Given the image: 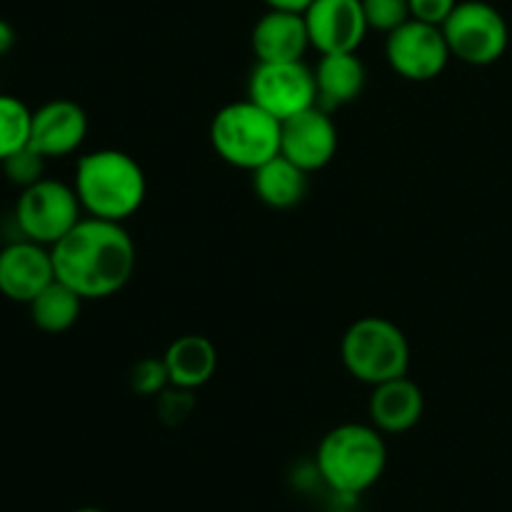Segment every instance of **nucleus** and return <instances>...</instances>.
<instances>
[{"mask_svg": "<svg viewBox=\"0 0 512 512\" xmlns=\"http://www.w3.org/2000/svg\"><path fill=\"white\" fill-rule=\"evenodd\" d=\"M55 278L83 300H103L120 293L133 278L135 243L123 223L80 218V223L50 248Z\"/></svg>", "mask_w": 512, "mask_h": 512, "instance_id": "f257e3e1", "label": "nucleus"}, {"mask_svg": "<svg viewBox=\"0 0 512 512\" xmlns=\"http://www.w3.org/2000/svg\"><path fill=\"white\" fill-rule=\"evenodd\" d=\"M73 188L85 215L125 223L143 208L148 180L133 155L103 148L78 160Z\"/></svg>", "mask_w": 512, "mask_h": 512, "instance_id": "f03ea898", "label": "nucleus"}, {"mask_svg": "<svg viewBox=\"0 0 512 512\" xmlns=\"http://www.w3.org/2000/svg\"><path fill=\"white\" fill-rule=\"evenodd\" d=\"M315 465L330 490L340 495L368 493L388 468V445L375 425L343 423L323 435Z\"/></svg>", "mask_w": 512, "mask_h": 512, "instance_id": "7ed1b4c3", "label": "nucleus"}, {"mask_svg": "<svg viewBox=\"0 0 512 512\" xmlns=\"http://www.w3.org/2000/svg\"><path fill=\"white\" fill-rule=\"evenodd\" d=\"M210 145L220 160L253 173L280 155V120L253 100L223 105L210 123Z\"/></svg>", "mask_w": 512, "mask_h": 512, "instance_id": "20e7f679", "label": "nucleus"}, {"mask_svg": "<svg viewBox=\"0 0 512 512\" xmlns=\"http://www.w3.org/2000/svg\"><path fill=\"white\" fill-rule=\"evenodd\" d=\"M340 358L355 380L373 388L385 380L408 375L410 343L393 320L365 315L345 330Z\"/></svg>", "mask_w": 512, "mask_h": 512, "instance_id": "39448f33", "label": "nucleus"}, {"mask_svg": "<svg viewBox=\"0 0 512 512\" xmlns=\"http://www.w3.org/2000/svg\"><path fill=\"white\" fill-rule=\"evenodd\" d=\"M83 218V205L73 185L43 178L28 185L15 203V223L23 238L53 248Z\"/></svg>", "mask_w": 512, "mask_h": 512, "instance_id": "423d86ee", "label": "nucleus"}, {"mask_svg": "<svg viewBox=\"0 0 512 512\" xmlns=\"http://www.w3.org/2000/svg\"><path fill=\"white\" fill-rule=\"evenodd\" d=\"M440 28L450 53L468 65H490L508 50V23L503 13L485 0H460Z\"/></svg>", "mask_w": 512, "mask_h": 512, "instance_id": "0eeeda50", "label": "nucleus"}, {"mask_svg": "<svg viewBox=\"0 0 512 512\" xmlns=\"http://www.w3.org/2000/svg\"><path fill=\"white\" fill-rule=\"evenodd\" d=\"M248 98L283 123L318 105L315 70L308 68L303 60L258 63L248 80Z\"/></svg>", "mask_w": 512, "mask_h": 512, "instance_id": "6e6552de", "label": "nucleus"}, {"mask_svg": "<svg viewBox=\"0 0 512 512\" xmlns=\"http://www.w3.org/2000/svg\"><path fill=\"white\" fill-rule=\"evenodd\" d=\"M385 58L390 68L405 80L428 83L435 80L453 58L440 25L410 18L385 38Z\"/></svg>", "mask_w": 512, "mask_h": 512, "instance_id": "1a4fd4ad", "label": "nucleus"}, {"mask_svg": "<svg viewBox=\"0 0 512 512\" xmlns=\"http://www.w3.org/2000/svg\"><path fill=\"white\" fill-rule=\"evenodd\" d=\"M303 18L308 25L310 48L320 55L358 53L370 30L363 0H313Z\"/></svg>", "mask_w": 512, "mask_h": 512, "instance_id": "9d476101", "label": "nucleus"}, {"mask_svg": "<svg viewBox=\"0 0 512 512\" xmlns=\"http://www.w3.org/2000/svg\"><path fill=\"white\" fill-rule=\"evenodd\" d=\"M338 153V125L320 105L280 123V155L305 173L323 170Z\"/></svg>", "mask_w": 512, "mask_h": 512, "instance_id": "9b49d317", "label": "nucleus"}, {"mask_svg": "<svg viewBox=\"0 0 512 512\" xmlns=\"http://www.w3.org/2000/svg\"><path fill=\"white\" fill-rule=\"evenodd\" d=\"M55 280L53 253L23 238L0 250V293L13 303L28 305Z\"/></svg>", "mask_w": 512, "mask_h": 512, "instance_id": "f8f14e48", "label": "nucleus"}, {"mask_svg": "<svg viewBox=\"0 0 512 512\" xmlns=\"http://www.w3.org/2000/svg\"><path fill=\"white\" fill-rule=\"evenodd\" d=\"M88 135V115L73 100H50L33 110V125H30V145L43 158H65L73 155Z\"/></svg>", "mask_w": 512, "mask_h": 512, "instance_id": "ddd939ff", "label": "nucleus"}, {"mask_svg": "<svg viewBox=\"0 0 512 512\" xmlns=\"http://www.w3.org/2000/svg\"><path fill=\"white\" fill-rule=\"evenodd\" d=\"M425 413V395L408 375L373 385L368 400L370 425L388 435H400L413 430Z\"/></svg>", "mask_w": 512, "mask_h": 512, "instance_id": "4468645a", "label": "nucleus"}, {"mask_svg": "<svg viewBox=\"0 0 512 512\" xmlns=\"http://www.w3.org/2000/svg\"><path fill=\"white\" fill-rule=\"evenodd\" d=\"M250 45H253L258 63H293V60H303L310 48V35L303 13L268 10L255 23Z\"/></svg>", "mask_w": 512, "mask_h": 512, "instance_id": "2eb2a0df", "label": "nucleus"}, {"mask_svg": "<svg viewBox=\"0 0 512 512\" xmlns=\"http://www.w3.org/2000/svg\"><path fill=\"white\" fill-rule=\"evenodd\" d=\"M163 363L168 368L170 385L198 390L215 375L218 350H215L213 340H208L205 335H183L168 345Z\"/></svg>", "mask_w": 512, "mask_h": 512, "instance_id": "dca6fc26", "label": "nucleus"}, {"mask_svg": "<svg viewBox=\"0 0 512 512\" xmlns=\"http://www.w3.org/2000/svg\"><path fill=\"white\" fill-rule=\"evenodd\" d=\"M365 73L363 60L358 53H328L320 55L318 65H315V83H318V103L338 108V105H348L363 93Z\"/></svg>", "mask_w": 512, "mask_h": 512, "instance_id": "f3484780", "label": "nucleus"}, {"mask_svg": "<svg viewBox=\"0 0 512 512\" xmlns=\"http://www.w3.org/2000/svg\"><path fill=\"white\" fill-rule=\"evenodd\" d=\"M253 188L268 208L290 210L308 193V173L285 155H275L253 170Z\"/></svg>", "mask_w": 512, "mask_h": 512, "instance_id": "a211bd4d", "label": "nucleus"}, {"mask_svg": "<svg viewBox=\"0 0 512 512\" xmlns=\"http://www.w3.org/2000/svg\"><path fill=\"white\" fill-rule=\"evenodd\" d=\"M28 308L30 318H33V323L38 325L43 333L58 335L78 323L83 298H80L73 288H68V285L60 283V280L55 278L48 288L40 290V293L30 300Z\"/></svg>", "mask_w": 512, "mask_h": 512, "instance_id": "6ab92c4d", "label": "nucleus"}, {"mask_svg": "<svg viewBox=\"0 0 512 512\" xmlns=\"http://www.w3.org/2000/svg\"><path fill=\"white\" fill-rule=\"evenodd\" d=\"M33 110L15 95L0 93V163L30 143Z\"/></svg>", "mask_w": 512, "mask_h": 512, "instance_id": "aec40b11", "label": "nucleus"}, {"mask_svg": "<svg viewBox=\"0 0 512 512\" xmlns=\"http://www.w3.org/2000/svg\"><path fill=\"white\" fill-rule=\"evenodd\" d=\"M45 160L48 158H43V155L28 143L25 148H20L18 153L5 158L0 165H3V173L10 183L18 185V188H28V185L38 183V180L45 178L43 175Z\"/></svg>", "mask_w": 512, "mask_h": 512, "instance_id": "412c9836", "label": "nucleus"}, {"mask_svg": "<svg viewBox=\"0 0 512 512\" xmlns=\"http://www.w3.org/2000/svg\"><path fill=\"white\" fill-rule=\"evenodd\" d=\"M363 10L370 30H380L385 35L410 20L408 0H363Z\"/></svg>", "mask_w": 512, "mask_h": 512, "instance_id": "4be33fe9", "label": "nucleus"}, {"mask_svg": "<svg viewBox=\"0 0 512 512\" xmlns=\"http://www.w3.org/2000/svg\"><path fill=\"white\" fill-rule=\"evenodd\" d=\"M130 388L138 395H160L165 388H170L168 368L163 358H143L130 370Z\"/></svg>", "mask_w": 512, "mask_h": 512, "instance_id": "5701e85b", "label": "nucleus"}, {"mask_svg": "<svg viewBox=\"0 0 512 512\" xmlns=\"http://www.w3.org/2000/svg\"><path fill=\"white\" fill-rule=\"evenodd\" d=\"M195 400H193V390H185V388H165L163 393L158 395V413L165 423L175 425L185 418V415L193 410Z\"/></svg>", "mask_w": 512, "mask_h": 512, "instance_id": "b1692460", "label": "nucleus"}, {"mask_svg": "<svg viewBox=\"0 0 512 512\" xmlns=\"http://www.w3.org/2000/svg\"><path fill=\"white\" fill-rule=\"evenodd\" d=\"M408 3L410 18L423 20V23L430 25H443L460 0H408Z\"/></svg>", "mask_w": 512, "mask_h": 512, "instance_id": "393cba45", "label": "nucleus"}, {"mask_svg": "<svg viewBox=\"0 0 512 512\" xmlns=\"http://www.w3.org/2000/svg\"><path fill=\"white\" fill-rule=\"evenodd\" d=\"M268 10H290V13H305L313 0H263Z\"/></svg>", "mask_w": 512, "mask_h": 512, "instance_id": "a878e982", "label": "nucleus"}, {"mask_svg": "<svg viewBox=\"0 0 512 512\" xmlns=\"http://www.w3.org/2000/svg\"><path fill=\"white\" fill-rule=\"evenodd\" d=\"M13 45H15V30H13V25H10L8 20L0 18V55L8 53V50L13 48Z\"/></svg>", "mask_w": 512, "mask_h": 512, "instance_id": "bb28decb", "label": "nucleus"}, {"mask_svg": "<svg viewBox=\"0 0 512 512\" xmlns=\"http://www.w3.org/2000/svg\"><path fill=\"white\" fill-rule=\"evenodd\" d=\"M73 512H105V510H100V508H78V510H73Z\"/></svg>", "mask_w": 512, "mask_h": 512, "instance_id": "cd10ccee", "label": "nucleus"}]
</instances>
